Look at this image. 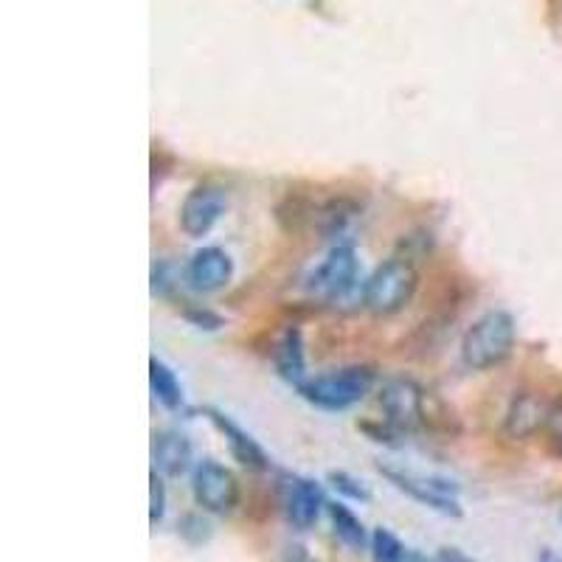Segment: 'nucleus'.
<instances>
[{"label": "nucleus", "instance_id": "nucleus-1", "mask_svg": "<svg viewBox=\"0 0 562 562\" xmlns=\"http://www.w3.org/2000/svg\"><path fill=\"white\" fill-rule=\"evenodd\" d=\"M518 326L506 310H492L475 321L461 338V360L467 369L490 371L506 363L515 349Z\"/></svg>", "mask_w": 562, "mask_h": 562}, {"label": "nucleus", "instance_id": "nucleus-2", "mask_svg": "<svg viewBox=\"0 0 562 562\" xmlns=\"http://www.w3.org/2000/svg\"><path fill=\"white\" fill-rule=\"evenodd\" d=\"M374 385H378V371L371 366H344L307 378L299 385V394L321 411H346L363 403Z\"/></svg>", "mask_w": 562, "mask_h": 562}, {"label": "nucleus", "instance_id": "nucleus-3", "mask_svg": "<svg viewBox=\"0 0 562 562\" xmlns=\"http://www.w3.org/2000/svg\"><path fill=\"white\" fill-rule=\"evenodd\" d=\"M416 288H419V276L414 265L403 256H394L369 276L363 288V304L374 315H396L408 307Z\"/></svg>", "mask_w": 562, "mask_h": 562}, {"label": "nucleus", "instance_id": "nucleus-4", "mask_svg": "<svg viewBox=\"0 0 562 562\" xmlns=\"http://www.w3.org/2000/svg\"><path fill=\"white\" fill-rule=\"evenodd\" d=\"M358 284V256L351 245H335L324 256V262L310 273L307 290L318 301L335 304V301L349 299L351 290Z\"/></svg>", "mask_w": 562, "mask_h": 562}, {"label": "nucleus", "instance_id": "nucleus-5", "mask_svg": "<svg viewBox=\"0 0 562 562\" xmlns=\"http://www.w3.org/2000/svg\"><path fill=\"white\" fill-rule=\"evenodd\" d=\"M194 501L209 515H231L239 506V481L220 461L203 459L192 473Z\"/></svg>", "mask_w": 562, "mask_h": 562}, {"label": "nucleus", "instance_id": "nucleus-6", "mask_svg": "<svg viewBox=\"0 0 562 562\" xmlns=\"http://www.w3.org/2000/svg\"><path fill=\"white\" fill-rule=\"evenodd\" d=\"M380 473L405 495H411L419 504L430 506V509L450 515V518H461V504H459V486L453 481L436 479V475H419L411 470H394L389 464H380Z\"/></svg>", "mask_w": 562, "mask_h": 562}, {"label": "nucleus", "instance_id": "nucleus-7", "mask_svg": "<svg viewBox=\"0 0 562 562\" xmlns=\"http://www.w3.org/2000/svg\"><path fill=\"white\" fill-rule=\"evenodd\" d=\"M380 408L391 428L411 434L425 422V391L408 378H391L380 389Z\"/></svg>", "mask_w": 562, "mask_h": 562}, {"label": "nucleus", "instance_id": "nucleus-8", "mask_svg": "<svg viewBox=\"0 0 562 562\" xmlns=\"http://www.w3.org/2000/svg\"><path fill=\"white\" fill-rule=\"evenodd\" d=\"M225 205H228V198L220 186H194L180 205V228L194 239L205 237L225 214Z\"/></svg>", "mask_w": 562, "mask_h": 562}, {"label": "nucleus", "instance_id": "nucleus-9", "mask_svg": "<svg viewBox=\"0 0 562 562\" xmlns=\"http://www.w3.org/2000/svg\"><path fill=\"white\" fill-rule=\"evenodd\" d=\"M326 498L318 481L313 479H290L288 490H284V515H288L290 526L299 531H307L318 524L321 512H324Z\"/></svg>", "mask_w": 562, "mask_h": 562}, {"label": "nucleus", "instance_id": "nucleus-10", "mask_svg": "<svg viewBox=\"0 0 562 562\" xmlns=\"http://www.w3.org/2000/svg\"><path fill=\"white\" fill-rule=\"evenodd\" d=\"M234 276V262L223 248H203L186 265V281L198 293H217Z\"/></svg>", "mask_w": 562, "mask_h": 562}, {"label": "nucleus", "instance_id": "nucleus-11", "mask_svg": "<svg viewBox=\"0 0 562 562\" xmlns=\"http://www.w3.org/2000/svg\"><path fill=\"white\" fill-rule=\"evenodd\" d=\"M546 416H549V403L543 396L535 394V391H518L512 396L509 408H506L504 434L515 441L531 439V436L543 430Z\"/></svg>", "mask_w": 562, "mask_h": 562}, {"label": "nucleus", "instance_id": "nucleus-12", "mask_svg": "<svg viewBox=\"0 0 562 562\" xmlns=\"http://www.w3.org/2000/svg\"><path fill=\"white\" fill-rule=\"evenodd\" d=\"M205 414H209L211 425L225 436V445H228L231 456H234L239 464L248 467V470H268V453H265L262 445H259L248 430L239 428L237 422L217 408H205Z\"/></svg>", "mask_w": 562, "mask_h": 562}, {"label": "nucleus", "instance_id": "nucleus-13", "mask_svg": "<svg viewBox=\"0 0 562 562\" xmlns=\"http://www.w3.org/2000/svg\"><path fill=\"white\" fill-rule=\"evenodd\" d=\"M192 441L178 430H160L153 436V470L164 479H180L192 467Z\"/></svg>", "mask_w": 562, "mask_h": 562}, {"label": "nucleus", "instance_id": "nucleus-14", "mask_svg": "<svg viewBox=\"0 0 562 562\" xmlns=\"http://www.w3.org/2000/svg\"><path fill=\"white\" fill-rule=\"evenodd\" d=\"M273 363L276 371H279L281 378L288 380V383L301 385L304 383V340H301V329L299 326H288L284 333H281L279 344L273 349Z\"/></svg>", "mask_w": 562, "mask_h": 562}, {"label": "nucleus", "instance_id": "nucleus-15", "mask_svg": "<svg viewBox=\"0 0 562 562\" xmlns=\"http://www.w3.org/2000/svg\"><path fill=\"white\" fill-rule=\"evenodd\" d=\"M326 512H329V520H333V531L338 537L340 543L351 551H360L366 549V543H371L369 535H366V526L363 520L355 515L346 504H326Z\"/></svg>", "mask_w": 562, "mask_h": 562}, {"label": "nucleus", "instance_id": "nucleus-16", "mask_svg": "<svg viewBox=\"0 0 562 562\" xmlns=\"http://www.w3.org/2000/svg\"><path fill=\"white\" fill-rule=\"evenodd\" d=\"M149 385H153V394L160 405L167 411L183 408V389H180V380L175 378V371L167 363H160L158 358L149 360Z\"/></svg>", "mask_w": 562, "mask_h": 562}, {"label": "nucleus", "instance_id": "nucleus-17", "mask_svg": "<svg viewBox=\"0 0 562 562\" xmlns=\"http://www.w3.org/2000/svg\"><path fill=\"white\" fill-rule=\"evenodd\" d=\"M355 214H358V205L351 200H329L315 217H318V228L324 234H340Z\"/></svg>", "mask_w": 562, "mask_h": 562}, {"label": "nucleus", "instance_id": "nucleus-18", "mask_svg": "<svg viewBox=\"0 0 562 562\" xmlns=\"http://www.w3.org/2000/svg\"><path fill=\"white\" fill-rule=\"evenodd\" d=\"M371 557L374 562H403L405 560V546L403 540L391 529H374L371 531Z\"/></svg>", "mask_w": 562, "mask_h": 562}, {"label": "nucleus", "instance_id": "nucleus-19", "mask_svg": "<svg viewBox=\"0 0 562 562\" xmlns=\"http://www.w3.org/2000/svg\"><path fill=\"white\" fill-rule=\"evenodd\" d=\"M178 535L183 537L189 546H203L211 540V524L203 518V515H198V512H189V515L180 518Z\"/></svg>", "mask_w": 562, "mask_h": 562}, {"label": "nucleus", "instance_id": "nucleus-20", "mask_svg": "<svg viewBox=\"0 0 562 562\" xmlns=\"http://www.w3.org/2000/svg\"><path fill=\"white\" fill-rule=\"evenodd\" d=\"M543 434L551 453L562 456V394L549 403V416H546Z\"/></svg>", "mask_w": 562, "mask_h": 562}, {"label": "nucleus", "instance_id": "nucleus-21", "mask_svg": "<svg viewBox=\"0 0 562 562\" xmlns=\"http://www.w3.org/2000/svg\"><path fill=\"white\" fill-rule=\"evenodd\" d=\"M329 484L338 490V495H344V498H349V501H360V504L371 501L369 486H366L363 481L355 479V475L344 473V470H340V473H329Z\"/></svg>", "mask_w": 562, "mask_h": 562}, {"label": "nucleus", "instance_id": "nucleus-22", "mask_svg": "<svg viewBox=\"0 0 562 562\" xmlns=\"http://www.w3.org/2000/svg\"><path fill=\"white\" fill-rule=\"evenodd\" d=\"M167 515V484H164V475L149 473V524L158 526Z\"/></svg>", "mask_w": 562, "mask_h": 562}, {"label": "nucleus", "instance_id": "nucleus-23", "mask_svg": "<svg viewBox=\"0 0 562 562\" xmlns=\"http://www.w3.org/2000/svg\"><path fill=\"white\" fill-rule=\"evenodd\" d=\"M441 562H470L459 549H441Z\"/></svg>", "mask_w": 562, "mask_h": 562}, {"label": "nucleus", "instance_id": "nucleus-24", "mask_svg": "<svg viewBox=\"0 0 562 562\" xmlns=\"http://www.w3.org/2000/svg\"><path fill=\"white\" fill-rule=\"evenodd\" d=\"M537 562H560V560H557V557L551 554V551H543V557H540V560H537Z\"/></svg>", "mask_w": 562, "mask_h": 562}]
</instances>
